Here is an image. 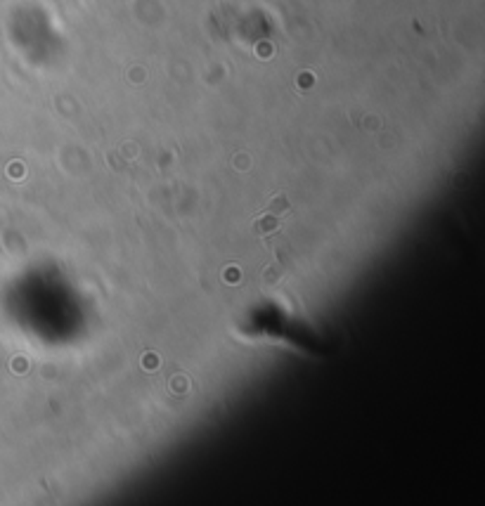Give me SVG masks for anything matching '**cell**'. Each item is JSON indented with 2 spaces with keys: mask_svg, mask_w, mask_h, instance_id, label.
<instances>
[{
  "mask_svg": "<svg viewBox=\"0 0 485 506\" xmlns=\"http://www.w3.org/2000/svg\"><path fill=\"white\" fill-rule=\"evenodd\" d=\"M287 206H289V204H287V199H284V196H280V199H275V201L267 206V211H265V213H275V215H277V213H282V211H287Z\"/></svg>",
  "mask_w": 485,
  "mask_h": 506,
  "instance_id": "cell-2",
  "label": "cell"
},
{
  "mask_svg": "<svg viewBox=\"0 0 485 506\" xmlns=\"http://www.w3.org/2000/svg\"><path fill=\"white\" fill-rule=\"evenodd\" d=\"M277 215L275 213H270V215H265V218H261L258 223L253 225V230H256V234H267V232H272L275 227H277Z\"/></svg>",
  "mask_w": 485,
  "mask_h": 506,
  "instance_id": "cell-1",
  "label": "cell"
}]
</instances>
